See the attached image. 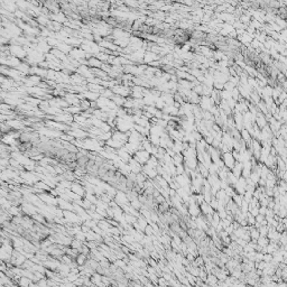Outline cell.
I'll return each instance as SVG.
<instances>
[{
	"mask_svg": "<svg viewBox=\"0 0 287 287\" xmlns=\"http://www.w3.org/2000/svg\"><path fill=\"white\" fill-rule=\"evenodd\" d=\"M132 157H134L138 163H140L141 165H144V164H147V161H148V159H149L150 155L147 150L140 149V150H137V152H135V155L132 156Z\"/></svg>",
	"mask_w": 287,
	"mask_h": 287,
	"instance_id": "6da1fadb",
	"label": "cell"
},
{
	"mask_svg": "<svg viewBox=\"0 0 287 287\" xmlns=\"http://www.w3.org/2000/svg\"><path fill=\"white\" fill-rule=\"evenodd\" d=\"M129 166H130V168H131V172L132 173H141L143 172V165L140 164V163H138L137 161H136L134 157H131V159L128 161Z\"/></svg>",
	"mask_w": 287,
	"mask_h": 287,
	"instance_id": "7a4b0ae2",
	"label": "cell"
},
{
	"mask_svg": "<svg viewBox=\"0 0 287 287\" xmlns=\"http://www.w3.org/2000/svg\"><path fill=\"white\" fill-rule=\"evenodd\" d=\"M71 190L73 191L74 193H76L77 195H80V196H82V197L85 196V194H86L84 186H83L81 183H72V185H71Z\"/></svg>",
	"mask_w": 287,
	"mask_h": 287,
	"instance_id": "3957f363",
	"label": "cell"
},
{
	"mask_svg": "<svg viewBox=\"0 0 287 287\" xmlns=\"http://www.w3.org/2000/svg\"><path fill=\"white\" fill-rule=\"evenodd\" d=\"M57 200H59V205L57 206H60V208L62 209V210H71V211H73L74 210V204L73 203H71L70 201H66V200H63L62 197H57Z\"/></svg>",
	"mask_w": 287,
	"mask_h": 287,
	"instance_id": "277c9868",
	"label": "cell"
},
{
	"mask_svg": "<svg viewBox=\"0 0 287 287\" xmlns=\"http://www.w3.org/2000/svg\"><path fill=\"white\" fill-rule=\"evenodd\" d=\"M143 173L145 175H148V177L152 179V177H156V172L154 170V167L149 166V165H143Z\"/></svg>",
	"mask_w": 287,
	"mask_h": 287,
	"instance_id": "5b68a950",
	"label": "cell"
},
{
	"mask_svg": "<svg viewBox=\"0 0 287 287\" xmlns=\"http://www.w3.org/2000/svg\"><path fill=\"white\" fill-rule=\"evenodd\" d=\"M34 186L37 188H39V190H42V191H44V192H50L51 191V186L50 185H47L44 181H38L37 183L34 184Z\"/></svg>",
	"mask_w": 287,
	"mask_h": 287,
	"instance_id": "8992f818",
	"label": "cell"
},
{
	"mask_svg": "<svg viewBox=\"0 0 287 287\" xmlns=\"http://www.w3.org/2000/svg\"><path fill=\"white\" fill-rule=\"evenodd\" d=\"M30 283H32V279L28 278V277H26V276H21L20 277V280H19V283H18V285L19 286H30Z\"/></svg>",
	"mask_w": 287,
	"mask_h": 287,
	"instance_id": "52a82bcc",
	"label": "cell"
},
{
	"mask_svg": "<svg viewBox=\"0 0 287 287\" xmlns=\"http://www.w3.org/2000/svg\"><path fill=\"white\" fill-rule=\"evenodd\" d=\"M85 197H86V199H88L89 201L92 203V204H97L98 201H99V199H97V197H95V195H94V194H92V193H86V194H85Z\"/></svg>",
	"mask_w": 287,
	"mask_h": 287,
	"instance_id": "ba28073f",
	"label": "cell"
},
{
	"mask_svg": "<svg viewBox=\"0 0 287 287\" xmlns=\"http://www.w3.org/2000/svg\"><path fill=\"white\" fill-rule=\"evenodd\" d=\"M82 245H83V242L82 241H80L79 239H74V240H72V243H71V246L70 247H72V248H75V249H79L80 250V248L82 247Z\"/></svg>",
	"mask_w": 287,
	"mask_h": 287,
	"instance_id": "9c48e42d",
	"label": "cell"
},
{
	"mask_svg": "<svg viewBox=\"0 0 287 287\" xmlns=\"http://www.w3.org/2000/svg\"><path fill=\"white\" fill-rule=\"evenodd\" d=\"M137 222H138V224H139V227H140L141 230H143V231H145V229H146V227H147V221H146V220H144V218L140 215V217L138 218Z\"/></svg>",
	"mask_w": 287,
	"mask_h": 287,
	"instance_id": "30bf717a",
	"label": "cell"
},
{
	"mask_svg": "<svg viewBox=\"0 0 287 287\" xmlns=\"http://www.w3.org/2000/svg\"><path fill=\"white\" fill-rule=\"evenodd\" d=\"M110 138H111V134L107 131V132H104L103 135H100L99 137H98V139H101V140H106L107 141V140H109Z\"/></svg>",
	"mask_w": 287,
	"mask_h": 287,
	"instance_id": "8fae6325",
	"label": "cell"
},
{
	"mask_svg": "<svg viewBox=\"0 0 287 287\" xmlns=\"http://www.w3.org/2000/svg\"><path fill=\"white\" fill-rule=\"evenodd\" d=\"M147 165H149V166H152V167H155V165H156L155 157H149V159L147 161Z\"/></svg>",
	"mask_w": 287,
	"mask_h": 287,
	"instance_id": "7c38bea8",
	"label": "cell"
},
{
	"mask_svg": "<svg viewBox=\"0 0 287 287\" xmlns=\"http://www.w3.org/2000/svg\"><path fill=\"white\" fill-rule=\"evenodd\" d=\"M47 285H48V283H47L45 278L41 279V280H38V286H47Z\"/></svg>",
	"mask_w": 287,
	"mask_h": 287,
	"instance_id": "4fadbf2b",
	"label": "cell"
},
{
	"mask_svg": "<svg viewBox=\"0 0 287 287\" xmlns=\"http://www.w3.org/2000/svg\"><path fill=\"white\" fill-rule=\"evenodd\" d=\"M149 265H150V266H152V267H155V266H156L155 261L152 260V259H149Z\"/></svg>",
	"mask_w": 287,
	"mask_h": 287,
	"instance_id": "5bb4252c",
	"label": "cell"
}]
</instances>
